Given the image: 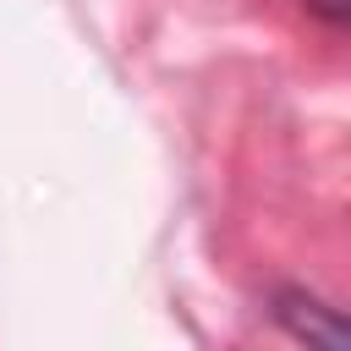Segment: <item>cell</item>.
<instances>
[{"label": "cell", "mask_w": 351, "mask_h": 351, "mask_svg": "<svg viewBox=\"0 0 351 351\" xmlns=\"http://www.w3.org/2000/svg\"><path fill=\"white\" fill-rule=\"evenodd\" d=\"M269 313H274V324L285 335H296L307 346H351V313L329 307L324 296H313L302 285H280L269 296Z\"/></svg>", "instance_id": "cell-1"}, {"label": "cell", "mask_w": 351, "mask_h": 351, "mask_svg": "<svg viewBox=\"0 0 351 351\" xmlns=\"http://www.w3.org/2000/svg\"><path fill=\"white\" fill-rule=\"evenodd\" d=\"M307 16H318L324 27H346L351 33V0H302Z\"/></svg>", "instance_id": "cell-2"}]
</instances>
